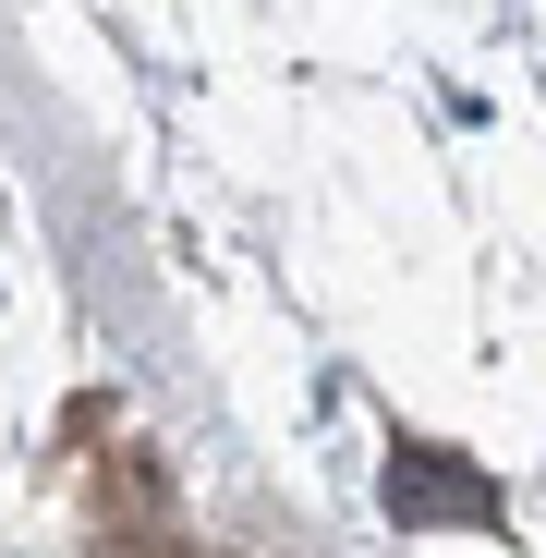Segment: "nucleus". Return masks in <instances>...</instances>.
<instances>
[{
	"label": "nucleus",
	"instance_id": "obj_1",
	"mask_svg": "<svg viewBox=\"0 0 546 558\" xmlns=\"http://www.w3.org/2000/svg\"><path fill=\"white\" fill-rule=\"evenodd\" d=\"M389 522H401V534H498L510 498H498V474H474L462 449L401 437V449H389Z\"/></svg>",
	"mask_w": 546,
	"mask_h": 558
},
{
	"label": "nucleus",
	"instance_id": "obj_2",
	"mask_svg": "<svg viewBox=\"0 0 546 558\" xmlns=\"http://www.w3.org/2000/svg\"><path fill=\"white\" fill-rule=\"evenodd\" d=\"M134 510H146V522H134V534H110V558H182V546H170V522H158V474L134 486Z\"/></svg>",
	"mask_w": 546,
	"mask_h": 558
}]
</instances>
